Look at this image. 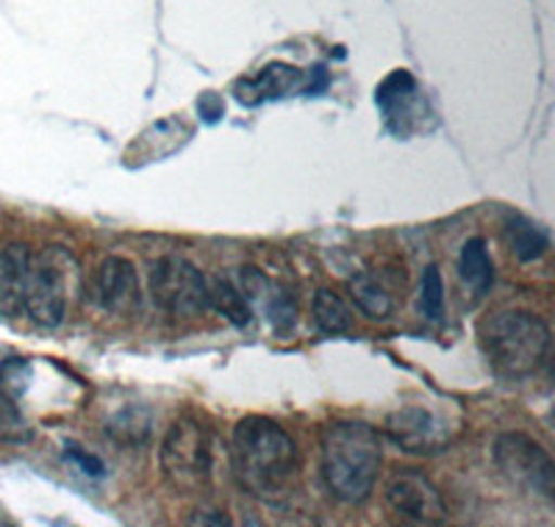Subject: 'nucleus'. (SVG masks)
Returning a JSON list of instances; mask_svg holds the SVG:
<instances>
[{
	"label": "nucleus",
	"mask_w": 555,
	"mask_h": 527,
	"mask_svg": "<svg viewBox=\"0 0 555 527\" xmlns=\"http://www.w3.org/2000/svg\"><path fill=\"white\" fill-rule=\"evenodd\" d=\"M231 464L247 494L278 502L289 494L300 461L295 439L275 420L245 416L231 436Z\"/></svg>",
	"instance_id": "1"
},
{
	"label": "nucleus",
	"mask_w": 555,
	"mask_h": 527,
	"mask_svg": "<svg viewBox=\"0 0 555 527\" xmlns=\"http://www.w3.org/2000/svg\"><path fill=\"white\" fill-rule=\"evenodd\" d=\"M384 461V441L373 425L336 420L320 434V472L336 500L361 505L370 500Z\"/></svg>",
	"instance_id": "2"
},
{
	"label": "nucleus",
	"mask_w": 555,
	"mask_h": 527,
	"mask_svg": "<svg viewBox=\"0 0 555 527\" xmlns=\"http://www.w3.org/2000/svg\"><path fill=\"white\" fill-rule=\"evenodd\" d=\"M478 342L500 375L530 377L547 361L550 327L530 311H498L480 322Z\"/></svg>",
	"instance_id": "3"
},
{
	"label": "nucleus",
	"mask_w": 555,
	"mask_h": 527,
	"mask_svg": "<svg viewBox=\"0 0 555 527\" xmlns=\"http://www.w3.org/2000/svg\"><path fill=\"white\" fill-rule=\"evenodd\" d=\"M78 281L76 258L51 245L48 250L31 253L26 272V286H23V311L31 317L37 325L56 327L62 325L69 306V292Z\"/></svg>",
	"instance_id": "4"
},
{
	"label": "nucleus",
	"mask_w": 555,
	"mask_h": 527,
	"mask_svg": "<svg viewBox=\"0 0 555 527\" xmlns=\"http://www.w3.org/2000/svg\"><path fill=\"white\" fill-rule=\"evenodd\" d=\"M158 461L172 489L183 494L201 491L211 480V470H215V450H211V436L206 425L192 416L172 422L162 439Z\"/></svg>",
	"instance_id": "5"
},
{
	"label": "nucleus",
	"mask_w": 555,
	"mask_h": 527,
	"mask_svg": "<svg viewBox=\"0 0 555 527\" xmlns=\"http://www.w3.org/2000/svg\"><path fill=\"white\" fill-rule=\"evenodd\" d=\"M492 455L498 470L514 486L530 491V494L544 497V500H553L555 464L550 459V452L537 439H530L528 434H519V430H508V434H500L494 439Z\"/></svg>",
	"instance_id": "6"
},
{
	"label": "nucleus",
	"mask_w": 555,
	"mask_h": 527,
	"mask_svg": "<svg viewBox=\"0 0 555 527\" xmlns=\"http://www.w3.org/2000/svg\"><path fill=\"white\" fill-rule=\"evenodd\" d=\"M151 297L170 317L190 320L208 308V283L192 261L181 256H165L153 264Z\"/></svg>",
	"instance_id": "7"
},
{
	"label": "nucleus",
	"mask_w": 555,
	"mask_h": 527,
	"mask_svg": "<svg viewBox=\"0 0 555 527\" xmlns=\"http://www.w3.org/2000/svg\"><path fill=\"white\" fill-rule=\"evenodd\" d=\"M455 434H459V425L425 402H409L386 416V436L411 455H436L448 450Z\"/></svg>",
	"instance_id": "8"
},
{
	"label": "nucleus",
	"mask_w": 555,
	"mask_h": 527,
	"mask_svg": "<svg viewBox=\"0 0 555 527\" xmlns=\"http://www.w3.org/2000/svg\"><path fill=\"white\" fill-rule=\"evenodd\" d=\"M386 502L395 514L416 525H442L448 519V509L434 480L414 466H403L389 477Z\"/></svg>",
	"instance_id": "9"
},
{
	"label": "nucleus",
	"mask_w": 555,
	"mask_h": 527,
	"mask_svg": "<svg viewBox=\"0 0 555 527\" xmlns=\"http://www.w3.org/2000/svg\"><path fill=\"white\" fill-rule=\"evenodd\" d=\"M309 87V69L292 67L284 62H272L261 67L259 73L242 78L234 87V98L247 108H256L261 103L281 101L286 94L306 92Z\"/></svg>",
	"instance_id": "10"
},
{
	"label": "nucleus",
	"mask_w": 555,
	"mask_h": 527,
	"mask_svg": "<svg viewBox=\"0 0 555 527\" xmlns=\"http://www.w3.org/2000/svg\"><path fill=\"white\" fill-rule=\"evenodd\" d=\"M95 297L108 314H133L139 308V300H142L137 267L122 256L106 258V261L98 267Z\"/></svg>",
	"instance_id": "11"
},
{
	"label": "nucleus",
	"mask_w": 555,
	"mask_h": 527,
	"mask_svg": "<svg viewBox=\"0 0 555 527\" xmlns=\"http://www.w3.org/2000/svg\"><path fill=\"white\" fill-rule=\"evenodd\" d=\"M375 103L384 112L386 126L395 133H409L420 112V87L409 69H395L375 89Z\"/></svg>",
	"instance_id": "12"
},
{
	"label": "nucleus",
	"mask_w": 555,
	"mask_h": 527,
	"mask_svg": "<svg viewBox=\"0 0 555 527\" xmlns=\"http://www.w3.org/2000/svg\"><path fill=\"white\" fill-rule=\"evenodd\" d=\"M192 133H195V128L190 123H183L181 117L158 119L156 126L147 128L145 133H139L137 142L128 145L126 164L128 167H142L147 162H162V158L181 151L192 139Z\"/></svg>",
	"instance_id": "13"
},
{
	"label": "nucleus",
	"mask_w": 555,
	"mask_h": 527,
	"mask_svg": "<svg viewBox=\"0 0 555 527\" xmlns=\"http://www.w3.org/2000/svg\"><path fill=\"white\" fill-rule=\"evenodd\" d=\"M28 245H9L0 250V314L12 317L23 311V286H26Z\"/></svg>",
	"instance_id": "14"
},
{
	"label": "nucleus",
	"mask_w": 555,
	"mask_h": 527,
	"mask_svg": "<svg viewBox=\"0 0 555 527\" xmlns=\"http://www.w3.org/2000/svg\"><path fill=\"white\" fill-rule=\"evenodd\" d=\"M459 278L475 297H483L486 292L492 290L494 264L483 236H473L464 242L459 256Z\"/></svg>",
	"instance_id": "15"
},
{
	"label": "nucleus",
	"mask_w": 555,
	"mask_h": 527,
	"mask_svg": "<svg viewBox=\"0 0 555 527\" xmlns=\"http://www.w3.org/2000/svg\"><path fill=\"white\" fill-rule=\"evenodd\" d=\"M505 233H508V245H512L514 256L522 264L537 261L550 247L547 231L539 222L528 220V217H519V214H514L512 220L505 222Z\"/></svg>",
	"instance_id": "16"
},
{
	"label": "nucleus",
	"mask_w": 555,
	"mask_h": 527,
	"mask_svg": "<svg viewBox=\"0 0 555 527\" xmlns=\"http://www.w3.org/2000/svg\"><path fill=\"white\" fill-rule=\"evenodd\" d=\"M151 425L153 416L145 406H126L106 422V434L120 447H139L151 439Z\"/></svg>",
	"instance_id": "17"
},
{
	"label": "nucleus",
	"mask_w": 555,
	"mask_h": 527,
	"mask_svg": "<svg viewBox=\"0 0 555 527\" xmlns=\"http://www.w3.org/2000/svg\"><path fill=\"white\" fill-rule=\"evenodd\" d=\"M208 306L220 311V317H225L231 325L236 327H245L250 325L253 320V306H250V297L231 283L228 278H217L211 286H208Z\"/></svg>",
	"instance_id": "18"
},
{
	"label": "nucleus",
	"mask_w": 555,
	"mask_h": 527,
	"mask_svg": "<svg viewBox=\"0 0 555 527\" xmlns=\"http://www.w3.org/2000/svg\"><path fill=\"white\" fill-rule=\"evenodd\" d=\"M34 377H37V361L31 358L14 356L0 361V400L20 409L31 391Z\"/></svg>",
	"instance_id": "19"
},
{
	"label": "nucleus",
	"mask_w": 555,
	"mask_h": 527,
	"mask_svg": "<svg viewBox=\"0 0 555 527\" xmlns=\"http://www.w3.org/2000/svg\"><path fill=\"white\" fill-rule=\"evenodd\" d=\"M350 295H353L361 314H366L370 320H386L395 311V297L370 272H359V275L350 278Z\"/></svg>",
	"instance_id": "20"
},
{
	"label": "nucleus",
	"mask_w": 555,
	"mask_h": 527,
	"mask_svg": "<svg viewBox=\"0 0 555 527\" xmlns=\"http://www.w3.org/2000/svg\"><path fill=\"white\" fill-rule=\"evenodd\" d=\"M311 311H314V322L322 333L328 336H339V333H347L353 327V314L347 303L341 300L339 295H334L331 290H320L314 295V303H311Z\"/></svg>",
	"instance_id": "21"
},
{
	"label": "nucleus",
	"mask_w": 555,
	"mask_h": 527,
	"mask_svg": "<svg viewBox=\"0 0 555 527\" xmlns=\"http://www.w3.org/2000/svg\"><path fill=\"white\" fill-rule=\"evenodd\" d=\"M420 311L428 320H442L444 317V281L439 267H425L423 283H420Z\"/></svg>",
	"instance_id": "22"
},
{
	"label": "nucleus",
	"mask_w": 555,
	"mask_h": 527,
	"mask_svg": "<svg viewBox=\"0 0 555 527\" xmlns=\"http://www.w3.org/2000/svg\"><path fill=\"white\" fill-rule=\"evenodd\" d=\"M264 303H267V317H270L275 333H289L297 320L295 300H292L286 292H272L270 297H264Z\"/></svg>",
	"instance_id": "23"
},
{
	"label": "nucleus",
	"mask_w": 555,
	"mask_h": 527,
	"mask_svg": "<svg viewBox=\"0 0 555 527\" xmlns=\"http://www.w3.org/2000/svg\"><path fill=\"white\" fill-rule=\"evenodd\" d=\"M31 436V427L26 425L20 409L0 400V439L3 441H26Z\"/></svg>",
	"instance_id": "24"
},
{
	"label": "nucleus",
	"mask_w": 555,
	"mask_h": 527,
	"mask_svg": "<svg viewBox=\"0 0 555 527\" xmlns=\"http://www.w3.org/2000/svg\"><path fill=\"white\" fill-rule=\"evenodd\" d=\"M64 459L76 461V464L92 477L106 475V466H103V461L98 459V455H92V452L83 450V447H78V445H67V450H64Z\"/></svg>",
	"instance_id": "25"
},
{
	"label": "nucleus",
	"mask_w": 555,
	"mask_h": 527,
	"mask_svg": "<svg viewBox=\"0 0 555 527\" xmlns=\"http://www.w3.org/2000/svg\"><path fill=\"white\" fill-rule=\"evenodd\" d=\"M197 112H201L203 123L215 126V123H220L225 117V103H222V98L217 92H203L197 98Z\"/></svg>",
	"instance_id": "26"
}]
</instances>
